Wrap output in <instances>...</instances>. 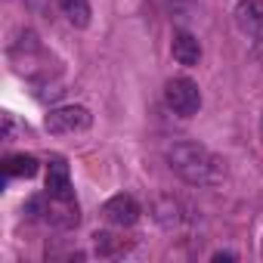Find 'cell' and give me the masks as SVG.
<instances>
[{
  "instance_id": "obj_1",
  "label": "cell",
  "mask_w": 263,
  "mask_h": 263,
  "mask_svg": "<svg viewBox=\"0 0 263 263\" xmlns=\"http://www.w3.org/2000/svg\"><path fill=\"white\" fill-rule=\"evenodd\" d=\"M167 167L189 186H217L226 177V164L208 146L195 140H177L164 149Z\"/></svg>"
},
{
  "instance_id": "obj_2",
  "label": "cell",
  "mask_w": 263,
  "mask_h": 263,
  "mask_svg": "<svg viewBox=\"0 0 263 263\" xmlns=\"http://www.w3.org/2000/svg\"><path fill=\"white\" fill-rule=\"evenodd\" d=\"M93 127V115L84 105H59L50 108L44 118V130L53 137H74V134H87Z\"/></svg>"
},
{
  "instance_id": "obj_3",
  "label": "cell",
  "mask_w": 263,
  "mask_h": 263,
  "mask_svg": "<svg viewBox=\"0 0 263 263\" xmlns=\"http://www.w3.org/2000/svg\"><path fill=\"white\" fill-rule=\"evenodd\" d=\"M164 102H167V108L174 115L192 118L201 108V90H198V84L192 78H171L164 84Z\"/></svg>"
},
{
  "instance_id": "obj_4",
  "label": "cell",
  "mask_w": 263,
  "mask_h": 263,
  "mask_svg": "<svg viewBox=\"0 0 263 263\" xmlns=\"http://www.w3.org/2000/svg\"><path fill=\"white\" fill-rule=\"evenodd\" d=\"M152 220L167 232H180L192 223V208L177 195H158L152 201Z\"/></svg>"
},
{
  "instance_id": "obj_5",
  "label": "cell",
  "mask_w": 263,
  "mask_h": 263,
  "mask_svg": "<svg viewBox=\"0 0 263 263\" xmlns=\"http://www.w3.org/2000/svg\"><path fill=\"white\" fill-rule=\"evenodd\" d=\"M102 220L108 223V226H115V229H130L137 220H140V201L134 198V195H127V192H121V195H111L105 204H102Z\"/></svg>"
},
{
  "instance_id": "obj_6",
  "label": "cell",
  "mask_w": 263,
  "mask_h": 263,
  "mask_svg": "<svg viewBox=\"0 0 263 263\" xmlns=\"http://www.w3.org/2000/svg\"><path fill=\"white\" fill-rule=\"evenodd\" d=\"M235 25L245 37H263V0H241L235 7Z\"/></svg>"
},
{
  "instance_id": "obj_7",
  "label": "cell",
  "mask_w": 263,
  "mask_h": 263,
  "mask_svg": "<svg viewBox=\"0 0 263 263\" xmlns=\"http://www.w3.org/2000/svg\"><path fill=\"white\" fill-rule=\"evenodd\" d=\"M137 248V238H124L118 232H93V254L102 260H118L127 257Z\"/></svg>"
},
{
  "instance_id": "obj_8",
  "label": "cell",
  "mask_w": 263,
  "mask_h": 263,
  "mask_svg": "<svg viewBox=\"0 0 263 263\" xmlns=\"http://www.w3.org/2000/svg\"><path fill=\"white\" fill-rule=\"evenodd\" d=\"M171 53L180 65L192 68L201 62V41L192 34V31H174V41H171Z\"/></svg>"
},
{
  "instance_id": "obj_9",
  "label": "cell",
  "mask_w": 263,
  "mask_h": 263,
  "mask_svg": "<svg viewBox=\"0 0 263 263\" xmlns=\"http://www.w3.org/2000/svg\"><path fill=\"white\" fill-rule=\"evenodd\" d=\"M47 192L50 195H74L65 158H50V164H47Z\"/></svg>"
},
{
  "instance_id": "obj_10",
  "label": "cell",
  "mask_w": 263,
  "mask_h": 263,
  "mask_svg": "<svg viewBox=\"0 0 263 263\" xmlns=\"http://www.w3.org/2000/svg\"><path fill=\"white\" fill-rule=\"evenodd\" d=\"M4 174H7V180H31L34 174H37V158L34 155H10L7 161H4Z\"/></svg>"
},
{
  "instance_id": "obj_11",
  "label": "cell",
  "mask_w": 263,
  "mask_h": 263,
  "mask_svg": "<svg viewBox=\"0 0 263 263\" xmlns=\"http://www.w3.org/2000/svg\"><path fill=\"white\" fill-rule=\"evenodd\" d=\"M56 7H59V13H62L74 28H87V25H90V16H93L90 0H56Z\"/></svg>"
},
{
  "instance_id": "obj_12",
  "label": "cell",
  "mask_w": 263,
  "mask_h": 263,
  "mask_svg": "<svg viewBox=\"0 0 263 263\" xmlns=\"http://www.w3.org/2000/svg\"><path fill=\"white\" fill-rule=\"evenodd\" d=\"M19 130H25V124H19L13 111H4V140H7V143H13Z\"/></svg>"
},
{
  "instance_id": "obj_13",
  "label": "cell",
  "mask_w": 263,
  "mask_h": 263,
  "mask_svg": "<svg viewBox=\"0 0 263 263\" xmlns=\"http://www.w3.org/2000/svg\"><path fill=\"white\" fill-rule=\"evenodd\" d=\"M254 56H257V62L263 65V37H257V41H254Z\"/></svg>"
},
{
  "instance_id": "obj_14",
  "label": "cell",
  "mask_w": 263,
  "mask_h": 263,
  "mask_svg": "<svg viewBox=\"0 0 263 263\" xmlns=\"http://www.w3.org/2000/svg\"><path fill=\"white\" fill-rule=\"evenodd\" d=\"M211 260H235V254H232V251H217Z\"/></svg>"
}]
</instances>
